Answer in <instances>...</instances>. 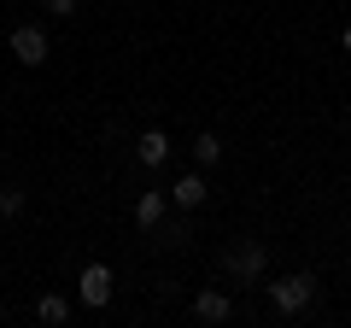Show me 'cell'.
<instances>
[{
  "label": "cell",
  "mask_w": 351,
  "mask_h": 328,
  "mask_svg": "<svg viewBox=\"0 0 351 328\" xmlns=\"http://www.w3.org/2000/svg\"><path fill=\"white\" fill-rule=\"evenodd\" d=\"M269 299H276L281 316H299L304 305L316 299V276H304V270H293V276H276L269 281Z\"/></svg>",
  "instance_id": "obj_1"
},
{
  "label": "cell",
  "mask_w": 351,
  "mask_h": 328,
  "mask_svg": "<svg viewBox=\"0 0 351 328\" xmlns=\"http://www.w3.org/2000/svg\"><path fill=\"white\" fill-rule=\"evenodd\" d=\"M36 316H41L47 328H59V323H71V305H64L59 293H41V299H36Z\"/></svg>",
  "instance_id": "obj_9"
},
{
  "label": "cell",
  "mask_w": 351,
  "mask_h": 328,
  "mask_svg": "<svg viewBox=\"0 0 351 328\" xmlns=\"http://www.w3.org/2000/svg\"><path fill=\"white\" fill-rule=\"evenodd\" d=\"M223 270L234 281H258L263 276V240H234V246L223 253Z\"/></svg>",
  "instance_id": "obj_2"
},
{
  "label": "cell",
  "mask_w": 351,
  "mask_h": 328,
  "mask_svg": "<svg viewBox=\"0 0 351 328\" xmlns=\"http://www.w3.org/2000/svg\"><path fill=\"white\" fill-rule=\"evenodd\" d=\"M106 299H112V270H106V264H88V270H82V305L100 311Z\"/></svg>",
  "instance_id": "obj_4"
},
{
  "label": "cell",
  "mask_w": 351,
  "mask_h": 328,
  "mask_svg": "<svg viewBox=\"0 0 351 328\" xmlns=\"http://www.w3.org/2000/svg\"><path fill=\"white\" fill-rule=\"evenodd\" d=\"M135 159L147 164V170H158V164L170 159V135H164V129H147V135L135 141Z\"/></svg>",
  "instance_id": "obj_6"
},
{
  "label": "cell",
  "mask_w": 351,
  "mask_h": 328,
  "mask_svg": "<svg viewBox=\"0 0 351 328\" xmlns=\"http://www.w3.org/2000/svg\"><path fill=\"white\" fill-rule=\"evenodd\" d=\"M12 59H18V65H47V30L18 24V30H12Z\"/></svg>",
  "instance_id": "obj_3"
},
{
  "label": "cell",
  "mask_w": 351,
  "mask_h": 328,
  "mask_svg": "<svg viewBox=\"0 0 351 328\" xmlns=\"http://www.w3.org/2000/svg\"><path fill=\"white\" fill-rule=\"evenodd\" d=\"M41 6H47L53 18H71V12H76V0H41Z\"/></svg>",
  "instance_id": "obj_12"
},
{
  "label": "cell",
  "mask_w": 351,
  "mask_h": 328,
  "mask_svg": "<svg viewBox=\"0 0 351 328\" xmlns=\"http://www.w3.org/2000/svg\"><path fill=\"white\" fill-rule=\"evenodd\" d=\"M193 159H199L205 170H211V164H223V141H217L211 129H205V135H193Z\"/></svg>",
  "instance_id": "obj_10"
},
{
  "label": "cell",
  "mask_w": 351,
  "mask_h": 328,
  "mask_svg": "<svg viewBox=\"0 0 351 328\" xmlns=\"http://www.w3.org/2000/svg\"><path fill=\"white\" fill-rule=\"evenodd\" d=\"M346 53H351V30H346Z\"/></svg>",
  "instance_id": "obj_13"
},
{
  "label": "cell",
  "mask_w": 351,
  "mask_h": 328,
  "mask_svg": "<svg viewBox=\"0 0 351 328\" xmlns=\"http://www.w3.org/2000/svg\"><path fill=\"white\" fill-rule=\"evenodd\" d=\"M18 211H24V188L0 182V223H6V217H18Z\"/></svg>",
  "instance_id": "obj_11"
},
{
  "label": "cell",
  "mask_w": 351,
  "mask_h": 328,
  "mask_svg": "<svg viewBox=\"0 0 351 328\" xmlns=\"http://www.w3.org/2000/svg\"><path fill=\"white\" fill-rule=\"evenodd\" d=\"M193 316H199V323H228V316H234V299L217 293V288H205L199 299H193Z\"/></svg>",
  "instance_id": "obj_5"
},
{
  "label": "cell",
  "mask_w": 351,
  "mask_h": 328,
  "mask_svg": "<svg viewBox=\"0 0 351 328\" xmlns=\"http://www.w3.org/2000/svg\"><path fill=\"white\" fill-rule=\"evenodd\" d=\"M164 223V194H141L135 200V229H158Z\"/></svg>",
  "instance_id": "obj_8"
},
{
  "label": "cell",
  "mask_w": 351,
  "mask_h": 328,
  "mask_svg": "<svg viewBox=\"0 0 351 328\" xmlns=\"http://www.w3.org/2000/svg\"><path fill=\"white\" fill-rule=\"evenodd\" d=\"M170 200L182 205V211H193V205H205V176H182V182L170 188Z\"/></svg>",
  "instance_id": "obj_7"
}]
</instances>
